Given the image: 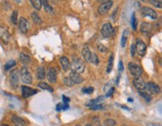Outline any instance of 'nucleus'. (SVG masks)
<instances>
[{"label": "nucleus", "instance_id": "f257e3e1", "mask_svg": "<svg viewBox=\"0 0 162 126\" xmlns=\"http://www.w3.org/2000/svg\"><path fill=\"white\" fill-rule=\"evenodd\" d=\"M70 67L72 69V72H75L77 74H81L85 71V64L81 59L79 58H73L72 62L70 63Z\"/></svg>", "mask_w": 162, "mask_h": 126}, {"label": "nucleus", "instance_id": "f03ea898", "mask_svg": "<svg viewBox=\"0 0 162 126\" xmlns=\"http://www.w3.org/2000/svg\"><path fill=\"white\" fill-rule=\"evenodd\" d=\"M19 75H20L21 81L25 84H31L32 83V77L31 74L29 73V71L27 70V68L23 67L20 69V72H19Z\"/></svg>", "mask_w": 162, "mask_h": 126}, {"label": "nucleus", "instance_id": "7ed1b4c3", "mask_svg": "<svg viewBox=\"0 0 162 126\" xmlns=\"http://www.w3.org/2000/svg\"><path fill=\"white\" fill-rule=\"evenodd\" d=\"M128 69L130 71V74L134 76V77H140L142 74V69L141 67L139 66V65L135 64V63L133 62H130L128 64Z\"/></svg>", "mask_w": 162, "mask_h": 126}, {"label": "nucleus", "instance_id": "20e7f679", "mask_svg": "<svg viewBox=\"0 0 162 126\" xmlns=\"http://www.w3.org/2000/svg\"><path fill=\"white\" fill-rule=\"evenodd\" d=\"M146 44L143 42V41H141L140 39H137V42L135 44V50L137 53L139 54L140 56H144L145 53H146Z\"/></svg>", "mask_w": 162, "mask_h": 126}, {"label": "nucleus", "instance_id": "39448f33", "mask_svg": "<svg viewBox=\"0 0 162 126\" xmlns=\"http://www.w3.org/2000/svg\"><path fill=\"white\" fill-rule=\"evenodd\" d=\"M10 84L13 88H17L19 84V72L18 70H13L10 73Z\"/></svg>", "mask_w": 162, "mask_h": 126}, {"label": "nucleus", "instance_id": "423d86ee", "mask_svg": "<svg viewBox=\"0 0 162 126\" xmlns=\"http://www.w3.org/2000/svg\"><path fill=\"white\" fill-rule=\"evenodd\" d=\"M112 33H113V27L110 23H105L103 24L102 29H101V34H102L103 37H110Z\"/></svg>", "mask_w": 162, "mask_h": 126}, {"label": "nucleus", "instance_id": "0eeeda50", "mask_svg": "<svg viewBox=\"0 0 162 126\" xmlns=\"http://www.w3.org/2000/svg\"><path fill=\"white\" fill-rule=\"evenodd\" d=\"M145 88L148 90V92H150L151 94H158L160 92V88L157 84H155L154 82H147L145 83Z\"/></svg>", "mask_w": 162, "mask_h": 126}, {"label": "nucleus", "instance_id": "6e6552de", "mask_svg": "<svg viewBox=\"0 0 162 126\" xmlns=\"http://www.w3.org/2000/svg\"><path fill=\"white\" fill-rule=\"evenodd\" d=\"M141 13L143 16H148V17L152 18V19H157L158 15L152 8H149V7H142L141 8Z\"/></svg>", "mask_w": 162, "mask_h": 126}, {"label": "nucleus", "instance_id": "1a4fd4ad", "mask_svg": "<svg viewBox=\"0 0 162 126\" xmlns=\"http://www.w3.org/2000/svg\"><path fill=\"white\" fill-rule=\"evenodd\" d=\"M0 39H1V41H3L4 43H6V44L10 40V34L8 32L7 28L2 26H0Z\"/></svg>", "mask_w": 162, "mask_h": 126}, {"label": "nucleus", "instance_id": "9d476101", "mask_svg": "<svg viewBox=\"0 0 162 126\" xmlns=\"http://www.w3.org/2000/svg\"><path fill=\"white\" fill-rule=\"evenodd\" d=\"M17 24H18L19 30H20L22 33H26V32L28 31V21H27L25 18L21 17L17 21Z\"/></svg>", "mask_w": 162, "mask_h": 126}, {"label": "nucleus", "instance_id": "9b49d317", "mask_svg": "<svg viewBox=\"0 0 162 126\" xmlns=\"http://www.w3.org/2000/svg\"><path fill=\"white\" fill-rule=\"evenodd\" d=\"M133 84H134V86H135V88L138 90L139 92L146 90V88H145V82L140 77H136L135 79H133Z\"/></svg>", "mask_w": 162, "mask_h": 126}, {"label": "nucleus", "instance_id": "f8f14e48", "mask_svg": "<svg viewBox=\"0 0 162 126\" xmlns=\"http://www.w3.org/2000/svg\"><path fill=\"white\" fill-rule=\"evenodd\" d=\"M112 4H113V3H112V1H108V2H106V3L101 4L99 6V8H98V13H99L100 15L106 14V13L110 10Z\"/></svg>", "mask_w": 162, "mask_h": 126}, {"label": "nucleus", "instance_id": "ddd939ff", "mask_svg": "<svg viewBox=\"0 0 162 126\" xmlns=\"http://www.w3.org/2000/svg\"><path fill=\"white\" fill-rule=\"evenodd\" d=\"M22 95H23V97H30V96H32V95H34V94H36L37 93V90H35V89H32V88H30V87H27V86H22Z\"/></svg>", "mask_w": 162, "mask_h": 126}, {"label": "nucleus", "instance_id": "4468645a", "mask_svg": "<svg viewBox=\"0 0 162 126\" xmlns=\"http://www.w3.org/2000/svg\"><path fill=\"white\" fill-rule=\"evenodd\" d=\"M69 78L72 80L74 84H80L83 82V78L81 77V75L77 74V73H75V72H71L69 75Z\"/></svg>", "mask_w": 162, "mask_h": 126}, {"label": "nucleus", "instance_id": "2eb2a0df", "mask_svg": "<svg viewBox=\"0 0 162 126\" xmlns=\"http://www.w3.org/2000/svg\"><path fill=\"white\" fill-rule=\"evenodd\" d=\"M57 79V72L55 68H50L48 71V80L50 83H55Z\"/></svg>", "mask_w": 162, "mask_h": 126}, {"label": "nucleus", "instance_id": "dca6fc26", "mask_svg": "<svg viewBox=\"0 0 162 126\" xmlns=\"http://www.w3.org/2000/svg\"><path fill=\"white\" fill-rule=\"evenodd\" d=\"M59 62H60V65H61L62 69L64 71H68L70 68V62L68 58L66 57H61V58L59 59Z\"/></svg>", "mask_w": 162, "mask_h": 126}, {"label": "nucleus", "instance_id": "f3484780", "mask_svg": "<svg viewBox=\"0 0 162 126\" xmlns=\"http://www.w3.org/2000/svg\"><path fill=\"white\" fill-rule=\"evenodd\" d=\"M151 31V26L149 23L147 22H144L143 24L141 25V32L143 33L144 35H146V36H148Z\"/></svg>", "mask_w": 162, "mask_h": 126}, {"label": "nucleus", "instance_id": "a211bd4d", "mask_svg": "<svg viewBox=\"0 0 162 126\" xmlns=\"http://www.w3.org/2000/svg\"><path fill=\"white\" fill-rule=\"evenodd\" d=\"M12 122L14 123L16 126H25L27 124L22 118H20V117L18 116H12Z\"/></svg>", "mask_w": 162, "mask_h": 126}, {"label": "nucleus", "instance_id": "6ab92c4d", "mask_svg": "<svg viewBox=\"0 0 162 126\" xmlns=\"http://www.w3.org/2000/svg\"><path fill=\"white\" fill-rule=\"evenodd\" d=\"M90 55H91V51L89 50L88 47H84L82 49V56H83L85 61H89Z\"/></svg>", "mask_w": 162, "mask_h": 126}, {"label": "nucleus", "instance_id": "aec40b11", "mask_svg": "<svg viewBox=\"0 0 162 126\" xmlns=\"http://www.w3.org/2000/svg\"><path fill=\"white\" fill-rule=\"evenodd\" d=\"M36 76H37L38 79H44V77H45V69H44V67H42V66L38 67L37 72H36Z\"/></svg>", "mask_w": 162, "mask_h": 126}, {"label": "nucleus", "instance_id": "412c9836", "mask_svg": "<svg viewBox=\"0 0 162 126\" xmlns=\"http://www.w3.org/2000/svg\"><path fill=\"white\" fill-rule=\"evenodd\" d=\"M30 1V3H31V5L33 6L34 9H36L37 11L38 10H40L41 9V1L40 0H29Z\"/></svg>", "mask_w": 162, "mask_h": 126}, {"label": "nucleus", "instance_id": "4be33fe9", "mask_svg": "<svg viewBox=\"0 0 162 126\" xmlns=\"http://www.w3.org/2000/svg\"><path fill=\"white\" fill-rule=\"evenodd\" d=\"M38 87H40L41 89H45V90H48V91H50L52 92L53 91V88L49 85V84L47 83H45V82H40L39 84H38Z\"/></svg>", "mask_w": 162, "mask_h": 126}, {"label": "nucleus", "instance_id": "5701e85b", "mask_svg": "<svg viewBox=\"0 0 162 126\" xmlns=\"http://www.w3.org/2000/svg\"><path fill=\"white\" fill-rule=\"evenodd\" d=\"M31 17H32V19H33V22L35 24H41V23H42V20H41V18L39 17V15H38L36 12L32 13Z\"/></svg>", "mask_w": 162, "mask_h": 126}, {"label": "nucleus", "instance_id": "b1692460", "mask_svg": "<svg viewBox=\"0 0 162 126\" xmlns=\"http://www.w3.org/2000/svg\"><path fill=\"white\" fill-rule=\"evenodd\" d=\"M20 60H21V62H22L23 64H29V63H30V57L28 55H26V54H24V53L20 54Z\"/></svg>", "mask_w": 162, "mask_h": 126}, {"label": "nucleus", "instance_id": "393cba45", "mask_svg": "<svg viewBox=\"0 0 162 126\" xmlns=\"http://www.w3.org/2000/svg\"><path fill=\"white\" fill-rule=\"evenodd\" d=\"M113 60H114V56H113V54H111L110 58H109V61H108V65H107V73L111 72L112 68H113Z\"/></svg>", "mask_w": 162, "mask_h": 126}, {"label": "nucleus", "instance_id": "a878e982", "mask_svg": "<svg viewBox=\"0 0 162 126\" xmlns=\"http://www.w3.org/2000/svg\"><path fill=\"white\" fill-rule=\"evenodd\" d=\"M89 62H91L92 64L94 65H98V63H99V60H98V57L96 55L95 53H91V55H90V58H89Z\"/></svg>", "mask_w": 162, "mask_h": 126}, {"label": "nucleus", "instance_id": "bb28decb", "mask_svg": "<svg viewBox=\"0 0 162 126\" xmlns=\"http://www.w3.org/2000/svg\"><path fill=\"white\" fill-rule=\"evenodd\" d=\"M15 64H16V62L14 61V60H10V61H8L6 64H5V70L11 69L13 66H15Z\"/></svg>", "mask_w": 162, "mask_h": 126}, {"label": "nucleus", "instance_id": "cd10ccee", "mask_svg": "<svg viewBox=\"0 0 162 126\" xmlns=\"http://www.w3.org/2000/svg\"><path fill=\"white\" fill-rule=\"evenodd\" d=\"M116 125V122H115L114 119H106L104 121V126H115Z\"/></svg>", "mask_w": 162, "mask_h": 126}, {"label": "nucleus", "instance_id": "c85d7f7f", "mask_svg": "<svg viewBox=\"0 0 162 126\" xmlns=\"http://www.w3.org/2000/svg\"><path fill=\"white\" fill-rule=\"evenodd\" d=\"M40 1H41V4L44 5L45 9L47 10L48 12H52V8L50 7V5L48 4V1H47V0H40Z\"/></svg>", "mask_w": 162, "mask_h": 126}, {"label": "nucleus", "instance_id": "c756f323", "mask_svg": "<svg viewBox=\"0 0 162 126\" xmlns=\"http://www.w3.org/2000/svg\"><path fill=\"white\" fill-rule=\"evenodd\" d=\"M139 94H140V96L141 97H143L145 100L147 101V102H149V101H151V96H149V94H147V93H145L144 91H141V92H139Z\"/></svg>", "mask_w": 162, "mask_h": 126}, {"label": "nucleus", "instance_id": "7c9ffc66", "mask_svg": "<svg viewBox=\"0 0 162 126\" xmlns=\"http://www.w3.org/2000/svg\"><path fill=\"white\" fill-rule=\"evenodd\" d=\"M68 108V104H64V103H60L57 105V111H61V110H66V109Z\"/></svg>", "mask_w": 162, "mask_h": 126}, {"label": "nucleus", "instance_id": "2f4dec72", "mask_svg": "<svg viewBox=\"0 0 162 126\" xmlns=\"http://www.w3.org/2000/svg\"><path fill=\"white\" fill-rule=\"evenodd\" d=\"M149 1L151 2V4L154 5L155 7L157 8H162V3L160 0H149Z\"/></svg>", "mask_w": 162, "mask_h": 126}, {"label": "nucleus", "instance_id": "473e14b6", "mask_svg": "<svg viewBox=\"0 0 162 126\" xmlns=\"http://www.w3.org/2000/svg\"><path fill=\"white\" fill-rule=\"evenodd\" d=\"M136 17H135V13H132V16H131V25H132L133 29L136 30Z\"/></svg>", "mask_w": 162, "mask_h": 126}, {"label": "nucleus", "instance_id": "72a5a7b5", "mask_svg": "<svg viewBox=\"0 0 162 126\" xmlns=\"http://www.w3.org/2000/svg\"><path fill=\"white\" fill-rule=\"evenodd\" d=\"M64 83H65V85L68 86V87H71V86L74 85V83H73L72 80H71L69 77H65L64 78Z\"/></svg>", "mask_w": 162, "mask_h": 126}, {"label": "nucleus", "instance_id": "f704fd0d", "mask_svg": "<svg viewBox=\"0 0 162 126\" xmlns=\"http://www.w3.org/2000/svg\"><path fill=\"white\" fill-rule=\"evenodd\" d=\"M82 91H83L84 93H87V94H90V93H92L93 91H94V89H93V87L88 86V87H85V88L82 89Z\"/></svg>", "mask_w": 162, "mask_h": 126}, {"label": "nucleus", "instance_id": "c9c22d12", "mask_svg": "<svg viewBox=\"0 0 162 126\" xmlns=\"http://www.w3.org/2000/svg\"><path fill=\"white\" fill-rule=\"evenodd\" d=\"M11 20H12L13 24H17V11H14V12L12 13Z\"/></svg>", "mask_w": 162, "mask_h": 126}, {"label": "nucleus", "instance_id": "e433bc0d", "mask_svg": "<svg viewBox=\"0 0 162 126\" xmlns=\"http://www.w3.org/2000/svg\"><path fill=\"white\" fill-rule=\"evenodd\" d=\"M97 49L99 50V52H101V53H105V52L107 51V48L102 44H98L97 45Z\"/></svg>", "mask_w": 162, "mask_h": 126}, {"label": "nucleus", "instance_id": "4c0bfd02", "mask_svg": "<svg viewBox=\"0 0 162 126\" xmlns=\"http://www.w3.org/2000/svg\"><path fill=\"white\" fill-rule=\"evenodd\" d=\"M113 93H114V87H110V90L106 91V96L107 97H111L112 95H113Z\"/></svg>", "mask_w": 162, "mask_h": 126}, {"label": "nucleus", "instance_id": "58836bf2", "mask_svg": "<svg viewBox=\"0 0 162 126\" xmlns=\"http://www.w3.org/2000/svg\"><path fill=\"white\" fill-rule=\"evenodd\" d=\"M126 40H127V38H126L125 35H123L122 38H121V46H122V47H125V45H126Z\"/></svg>", "mask_w": 162, "mask_h": 126}, {"label": "nucleus", "instance_id": "ea45409f", "mask_svg": "<svg viewBox=\"0 0 162 126\" xmlns=\"http://www.w3.org/2000/svg\"><path fill=\"white\" fill-rule=\"evenodd\" d=\"M103 107L101 105H98V104H93V105H91V109H93V110H95V109H102Z\"/></svg>", "mask_w": 162, "mask_h": 126}, {"label": "nucleus", "instance_id": "a19ab883", "mask_svg": "<svg viewBox=\"0 0 162 126\" xmlns=\"http://www.w3.org/2000/svg\"><path fill=\"white\" fill-rule=\"evenodd\" d=\"M130 51H131V56H134V55H135V52H136V50H135V45H134V44L131 45V49H130Z\"/></svg>", "mask_w": 162, "mask_h": 126}, {"label": "nucleus", "instance_id": "79ce46f5", "mask_svg": "<svg viewBox=\"0 0 162 126\" xmlns=\"http://www.w3.org/2000/svg\"><path fill=\"white\" fill-rule=\"evenodd\" d=\"M62 98H63V102L62 103H64V104H68V103H69V101H70L69 98H67L66 96H63Z\"/></svg>", "mask_w": 162, "mask_h": 126}, {"label": "nucleus", "instance_id": "37998d69", "mask_svg": "<svg viewBox=\"0 0 162 126\" xmlns=\"http://www.w3.org/2000/svg\"><path fill=\"white\" fill-rule=\"evenodd\" d=\"M123 71V63L122 61H119V72L121 73Z\"/></svg>", "mask_w": 162, "mask_h": 126}, {"label": "nucleus", "instance_id": "c03bdc74", "mask_svg": "<svg viewBox=\"0 0 162 126\" xmlns=\"http://www.w3.org/2000/svg\"><path fill=\"white\" fill-rule=\"evenodd\" d=\"M99 3L101 4H103V3H106V2H108V1H110V0H97Z\"/></svg>", "mask_w": 162, "mask_h": 126}, {"label": "nucleus", "instance_id": "a18cd8bd", "mask_svg": "<svg viewBox=\"0 0 162 126\" xmlns=\"http://www.w3.org/2000/svg\"><path fill=\"white\" fill-rule=\"evenodd\" d=\"M118 83H119V77L116 78V84H118Z\"/></svg>", "mask_w": 162, "mask_h": 126}, {"label": "nucleus", "instance_id": "49530a36", "mask_svg": "<svg viewBox=\"0 0 162 126\" xmlns=\"http://www.w3.org/2000/svg\"><path fill=\"white\" fill-rule=\"evenodd\" d=\"M85 126H92V125H90V124H87V125H85Z\"/></svg>", "mask_w": 162, "mask_h": 126}, {"label": "nucleus", "instance_id": "de8ad7c7", "mask_svg": "<svg viewBox=\"0 0 162 126\" xmlns=\"http://www.w3.org/2000/svg\"><path fill=\"white\" fill-rule=\"evenodd\" d=\"M2 126H8V125H6V124H4V125H2Z\"/></svg>", "mask_w": 162, "mask_h": 126}, {"label": "nucleus", "instance_id": "09e8293b", "mask_svg": "<svg viewBox=\"0 0 162 126\" xmlns=\"http://www.w3.org/2000/svg\"><path fill=\"white\" fill-rule=\"evenodd\" d=\"M142 1H144V2H145V1H146V0H142Z\"/></svg>", "mask_w": 162, "mask_h": 126}, {"label": "nucleus", "instance_id": "8fccbe9b", "mask_svg": "<svg viewBox=\"0 0 162 126\" xmlns=\"http://www.w3.org/2000/svg\"><path fill=\"white\" fill-rule=\"evenodd\" d=\"M101 126H104V125H101Z\"/></svg>", "mask_w": 162, "mask_h": 126}, {"label": "nucleus", "instance_id": "3c124183", "mask_svg": "<svg viewBox=\"0 0 162 126\" xmlns=\"http://www.w3.org/2000/svg\"><path fill=\"white\" fill-rule=\"evenodd\" d=\"M77 126H79V125H77Z\"/></svg>", "mask_w": 162, "mask_h": 126}]
</instances>
